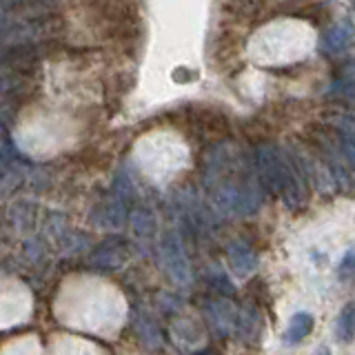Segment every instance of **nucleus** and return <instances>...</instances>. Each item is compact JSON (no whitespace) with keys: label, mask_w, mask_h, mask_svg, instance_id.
I'll return each mask as SVG.
<instances>
[{"label":"nucleus","mask_w":355,"mask_h":355,"mask_svg":"<svg viewBox=\"0 0 355 355\" xmlns=\"http://www.w3.org/2000/svg\"><path fill=\"white\" fill-rule=\"evenodd\" d=\"M255 175L260 184L273 196H282L288 209H302L306 191L302 180V166L291 155H284L273 144H262L255 151Z\"/></svg>","instance_id":"1"},{"label":"nucleus","mask_w":355,"mask_h":355,"mask_svg":"<svg viewBox=\"0 0 355 355\" xmlns=\"http://www.w3.org/2000/svg\"><path fill=\"white\" fill-rule=\"evenodd\" d=\"M211 322H214L216 331L220 336H227L229 329H231V309L225 304H218V306H211Z\"/></svg>","instance_id":"8"},{"label":"nucleus","mask_w":355,"mask_h":355,"mask_svg":"<svg viewBox=\"0 0 355 355\" xmlns=\"http://www.w3.org/2000/svg\"><path fill=\"white\" fill-rule=\"evenodd\" d=\"M311 331H313V315L311 313H295L291 318V322H288V327H286L282 338L286 344H297V342H302Z\"/></svg>","instance_id":"6"},{"label":"nucleus","mask_w":355,"mask_h":355,"mask_svg":"<svg viewBox=\"0 0 355 355\" xmlns=\"http://www.w3.org/2000/svg\"><path fill=\"white\" fill-rule=\"evenodd\" d=\"M353 275H355V249H349V253L340 262V277L342 280H349Z\"/></svg>","instance_id":"9"},{"label":"nucleus","mask_w":355,"mask_h":355,"mask_svg":"<svg viewBox=\"0 0 355 355\" xmlns=\"http://www.w3.org/2000/svg\"><path fill=\"white\" fill-rule=\"evenodd\" d=\"M164 255H166V264H169V271L178 282H187L189 280V262L184 258L182 244L178 240L175 233H169L164 238Z\"/></svg>","instance_id":"3"},{"label":"nucleus","mask_w":355,"mask_h":355,"mask_svg":"<svg viewBox=\"0 0 355 355\" xmlns=\"http://www.w3.org/2000/svg\"><path fill=\"white\" fill-rule=\"evenodd\" d=\"M336 333L342 342H351L355 338V302L342 309L338 324H336Z\"/></svg>","instance_id":"7"},{"label":"nucleus","mask_w":355,"mask_h":355,"mask_svg":"<svg viewBox=\"0 0 355 355\" xmlns=\"http://www.w3.org/2000/svg\"><path fill=\"white\" fill-rule=\"evenodd\" d=\"M353 33H355L353 22L349 18H342L324 33V36H322V51H327V53L342 51L353 40Z\"/></svg>","instance_id":"4"},{"label":"nucleus","mask_w":355,"mask_h":355,"mask_svg":"<svg viewBox=\"0 0 355 355\" xmlns=\"http://www.w3.org/2000/svg\"><path fill=\"white\" fill-rule=\"evenodd\" d=\"M336 129H338V149L342 160L355 169V122L342 118L336 125Z\"/></svg>","instance_id":"5"},{"label":"nucleus","mask_w":355,"mask_h":355,"mask_svg":"<svg viewBox=\"0 0 355 355\" xmlns=\"http://www.w3.org/2000/svg\"><path fill=\"white\" fill-rule=\"evenodd\" d=\"M227 253L233 271L240 277H247L258 269V255H255V251L244 240H233L227 247Z\"/></svg>","instance_id":"2"}]
</instances>
